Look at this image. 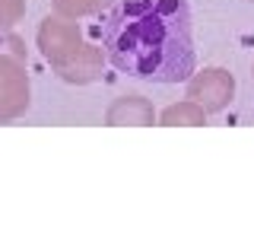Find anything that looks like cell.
<instances>
[{
	"label": "cell",
	"instance_id": "1",
	"mask_svg": "<svg viewBox=\"0 0 254 245\" xmlns=\"http://www.w3.org/2000/svg\"><path fill=\"white\" fill-rule=\"evenodd\" d=\"M105 58L121 74L181 83L194 74V22L188 0H118L99 22Z\"/></svg>",
	"mask_w": 254,
	"mask_h": 245
},
{
	"label": "cell",
	"instance_id": "2",
	"mask_svg": "<svg viewBox=\"0 0 254 245\" xmlns=\"http://www.w3.org/2000/svg\"><path fill=\"white\" fill-rule=\"evenodd\" d=\"M29 108V80L19 54L0 51V121L22 115Z\"/></svg>",
	"mask_w": 254,
	"mask_h": 245
},
{
	"label": "cell",
	"instance_id": "3",
	"mask_svg": "<svg viewBox=\"0 0 254 245\" xmlns=\"http://www.w3.org/2000/svg\"><path fill=\"white\" fill-rule=\"evenodd\" d=\"M153 118V112H149V105L143 99H137V96H130V99H121L115 108L108 112V121L111 124H118V121H137V124H143V121H149Z\"/></svg>",
	"mask_w": 254,
	"mask_h": 245
},
{
	"label": "cell",
	"instance_id": "4",
	"mask_svg": "<svg viewBox=\"0 0 254 245\" xmlns=\"http://www.w3.org/2000/svg\"><path fill=\"white\" fill-rule=\"evenodd\" d=\"M26 0H0V29H10L13 22H19Z\"/></svg>",
	"mask_w": 254,
	"mask_h": 245
}]
</instances>
